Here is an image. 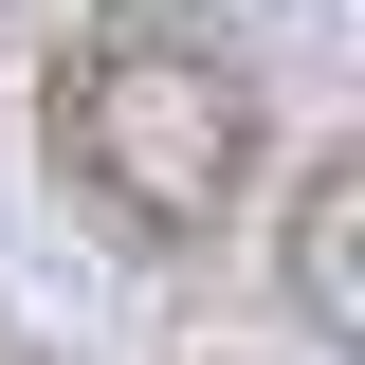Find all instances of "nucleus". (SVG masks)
<instances>
[{
	"mask_svg": "<svg viewBox=\"0 0 365 365\" xmlns=\"http://www.w3.org/2000/svg\"><path fill=\"white\" fill-rule=\"evenodd\" d=\"M37 165H55V201L110 220L128 256H201V237L256 201V165H274L256 55L201 37V19L110 0V19H73V37L37 55Z\"/></svg>",
	"mask_w": 365,
	"mask_h": 365,
	"instance_id": "nucleus-1",
	"label": "nucleus"
},
{
	"mask_svg": "<svg viewBox=\"0 0 365 365\" xmlns=\"http://www.w3.org/2000/svg\"><path fill=\"white\" fill-rule=\"evenodd\" d=\"M274 292L311 347H365V146H311L274 201Z\"/></svg>",
	"mask_w": 365,
	"mask_h": 365,
	"instance_id": "nucleus-2",
	"label": "nucleus"
},
{
	"mask_svg": "<svg viewBox=\"0 0 365 365\" xmlns=\"http://www.w3.org/2000/svg\"><path fill=\"white\" fill-rule=\"evenodd\" d=\"M0 365H37V347H0Z\"/></svg>",
	"mask_w": 365,
	"mask_h": 365,
	"instance_id": "nucleus-3",
	"label": "nucleus"
}]
</instances>
